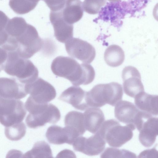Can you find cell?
Segmentation results:
<instances>
[{
	"label": "cell",
	"instance_id": "1",
	"mask_svg": "<svg viewBox=\"0 0 158 158\" xmlns=\"http://www.w3.org/2000/svg\"><path fill=\"white\" fill-rule=\"evenodd\" d=\"M51 69L58 77L69 80L74 85H87L91 83L95 76L93 67L88 64H80L71 57L60 56L52 61Z\"/></svg>",
	"mask_w": 158,
	"mask_h": 158
},
{
	"label": "cell",
	"instance_id": "2",
	"mask_svg": "<svg viewBox=\"0 0 158 158\" xmlns=\"http://www.w3.org/2000/svg\"><path fill=\"white\" fill-rule=\"evenodd\" d=\"M122 86L115 82L99 84L85 93V100L89 107H100L107 104L115 106L122 99Z\"/></svg>",
	"mask_w": 158,
	"mask_h": 158
},
{
	"label": "cell",
	"instance_id": "3",
	"mask_svg": "<svg viewBox=\"0 0 158 158\" xmlns=\"http://www.w3.org/2000/svg\"><path fill=\"white\" fill-rule=\"evenodd\" d=\"M3 70L25 85L33 82L38 78L37 68L30 60L19 56L16 51L7 52Z\"/></svg>",
	"mask_w": 158,
	"mask_h": 158
},
{
	"label": "cell",
	"instance_id": "4",
	"mask_svg": "<svg viewBox=\"0 0 158 158\" xmlns=\"http://www.w3.org/2000/svg\"><path fill=\"white\" fill-rule=\"evenodd\" d=\"M135 128L133 125L123 126L117 120L110 119L104 121L97 132L110 146L119 148L131 139Z\"/></svg>",
	"mask_w": 158,
	"mask_h": 158
},
{
	"label": "cell",
	"instance_id": "5",
	"mask_svg": "<svg viewBox=\"0 0 158 158\" xmlns=\"http://www.w3.org/2000/svg\"><path fill=\"white\" fill-rule=\"evenodd\" d=\"M28 111L29 114L26 119V123L31 128L43 126L47 123L54 124L60 118V110L51 103L35 104Z\"/></svg>",
	"mask_w": 158,
	"mask_h": 158
},
{
	"label": "cell",
	"instance_id": "6",
	"mask_svg": "<svg viewBox=\"0 0 158 158\" xmlns=\"http://www.w3.org/2000/svg\"><path fill=\"white\" fill-rule=\"evenodd\" d=\"M14 39L17 46L16 51L19 56L25 59L31 58L39 52L43 44L35 28L29 24L21 35Z\"/></svg>",
	"mask_w": 158,
	"mask_h": 158
},
{
	"label": "cell",
	"instance_id": "7",
	"mask_svg": "<svg viewBox=\"0 0 158 158\" xmlns=\"http://www.w3.org/2000/svg\"><path fill=\"white\" fill-rule=\"evenodd\" d=\"M139 131V139L144 147L149 148L155 143L158 135V118L140 110L135 122Z\"/></svg>",
	"mask_w": 158,
	"mask_h": 158
},
{
	"label": "cell",
	"instance_id": "8",
	"mask_svg": "<svg viewBox=\"0 0 158 158\" xmlns=\"http://www.w3.org/2000/svg\"><path fill=\"white\" fill-rule=\"evenodd\" d=\"M26 113L21 101L0 96V123L5 127L22 122Z\"/></svg>",
	"mask_w": 158,
	"mask_h": 158
},
{
	"label": "cell",
	"instance_id": "9",
	"mask_svg": "<svg viewBox=\"0 0 158 158\" xmlns=\"http://www.w3.org/2000/svg\"><path fill=\"white\" fill-rule=\"evenodd\" d=\"M65 47L70 56L84 63H90L95 57L94 47L88 42L78 38L69 39L65 43Z\"/></svg>",
	"mask_w": 158,
	"mask_h": 158
},
{
	"label": "cell",
	"instance_id": "10",
	"mask_svg": "<svg viewBox=\"0 0 158 158\" xmlns=\"http://www.w3.org/2000/svg\"><path fill=\"white\" fill-rule=\"evenodd\" d=\"M25 89L31 98L39 104L48 103L54 99L56 96L54 87L40 77L30 84L26 85Z\"/></svg>",
	"mask_w": 158,
	"mask_h": 158
},
{
	"label": "cell",
	"instance_id": "11",
	"mask_svg": "<svg viewBox=\"0 0 158 158\" xmlns=\"http://www.w3.org/2000/svg\"><path fill=\"white\" fill-rule=\"evenodd\" d=\"M106 142L101 135L97 132L86 138L80 136L72 144L74 150L89 156L98 155L104 150Z\"/></svg>",
	"mask_w": 158,
	"mask_h": 158
},
{
	"label": "cell",
	"instance_id": "12",
	"mask_svg": "<svg viewBox=\"0 0 158 158\" xmlns=\"http://www.w3.org/2000/svg\"><path fill=\"white\" fill-rule=\"evenodd\" d=\"M123 86L125 93L135 98L139 93L144 91L141 77L138 69L131 66L125 67L122 72Z\"/></svg>",
	"mask_w": 158,
	"mask_h": 158
},
{
	"label": "cell",
	"instance_id": "13",
	"mask_svg": "<svg viewBox=\"0 0 158 158\" xmlns=\"http://www.w3.org/2000/svg\"><path fill=\"white\" fill-rule=\"evenodd\" d=\"M80 136L77 131L69 127H62L57 125L49 127L46 133L48 142L57 145L67 143L72 145L75 139Z\"/></svg>",
	"mask_w": 158,
	"mask_h": 158
},
{
	"label": "cell",
	"instance_id": "14",
	"mask_svg": "<svg viewBox=\"0 0 158 158\" xmlns=\"http://www.w3.org/2000/svg\"><path fill=\"white\" fill-rule=\"evenodd\" d=\"M49 18L53 27L54 35L59 42L65 43L73 36V25L64 19L61 10L50 12Z\"/></svg>",
	"mask_w": 158,
	"mask_h": 158
},
{
	"label": "cell",
	"instance_id": "15",
	"mask_svg": "<svg viewBox=\"0 0 158 158\" xmlns=\"http://www.w3.org/2000/svg\"><path fill=\"white\" fill-rule=\"evenodd\" d=\"M25 85L14 77L0 78V96L9 99L23 98L28 94Z\"/></svg>",
	"mask_w": 158,
	"mask_h": 158
},
{
	"label": "cell",
	"instance_id": "16",
	"mask_svg": "<svg viewBox=\"0 0 158 158\" xmlns=\"http://www.w3.org/2000/svg\"><path fill=\"white\" fill-rule=\"evenodd\" d=\"M85 92L78 86H72L64 91L59 99L69 103L75 109L85 110L89 106L85 100Z\"/></svg>",
	"mask_w": 158,
	"mask_h": 158
},
{
	"label": "cell",
	"instance_id": "17",
	"mask_svg": "<svg viewBox=\"0 0 158 158\" xmlns=\"http://www.w3.org/2000/svg\"><path fill=\"white\" fill-rule=\"evenodd\" d=\"M115 106V117L120 122L135 126V122L140 110L133 103L127 101L121 100Z\"/></svg>",
	"mask_w": 158,
	"mask_h": 158
},
{
	"label": "cell",
	"instance_id": "18",
	"mask_svg": "<svg viewBox=\"0 0 158 158\" xmlns=\"http://www.w3.org/2000/svg\"><path fill=\"white\" fill-rule=\"evenodd\" d=\"M83 113L86 130L93 134H95L105 120L102 111L97 107H89Z\"/></svg>",
	"mask_w": 158,
	"mask_h": 158
},
{
	"label": "cell",
	"instance_id": "19",
	"mask_svg": "<svg viewBox=\"0 0 158 158\" xmlns=\"http://www.w3.org/2000/svg\"><path fill=\"white\" fill-rule=\"evenodd\" d=\"M61 12L64 20L73 24L79 21L83 16L82 3L80 0H66Z\"/></svg>",
	"mask_w": 158,
	"mask_h": 158
},
{
	"label": "cell",
	"instance_id": "20",
	"mask_svg": "<svg viewBox=\"0 0 158 158\" xmlns=\"http://www.w3.org/2000/svg\"><path fill=\"white\" fill-rule=\"evenodd\" d=\"M135 98V103L140 110L152 115H158V95H151L144 91L138 94Z\"/></svg>",
	"mask_w": 158,
	"mask_h": 158
},
{
	"label": "cell",
	"instance_id": "21",
	"mask_svg": "<svg viewBox=\"0 0 158 158\" xmlns=\"http://www.w3.org/2000/svg\"><path fill=\"white\" fill-rule=\"evenodd\" d=\"M125 59L124 52L119 46L111 45L106 50L104 54V59L109 66L115 67L122 64Z\"/></svg>",
	"mask_w": 158,
	"mask_h": 158
},
{
	"label": "cell",
	"instance_id": "22",
	"mask_svg": "<svg viewBox=\"0 0 158 158\" xmlns=\"http://www.w3.org/2000/svg\"><path fill=\"white\" fill-rule=\"evenodd\" d=\"M64 121L65 126L75 130L80 135H83L85 132L83 113L75 111L69 112L65 115Z\"/></svg>",
	"mask_w": 158,
	"mask_h": 158
},
{
	"label": "cell",
	"instance_id": "23",
	"mask_svg": "<svg viewBox=\"0 0 158 158\" xmlns=\"http://www.w3.org/2000/svg\"><path fill=\"white\" fill-rule=\"evenodd\" d=\"M23 156V157H53L50 145L44 141L35 143L32 149L26 152Z\"/></svg>",
	"mask_w": 158,
	"mask_h": 158
},
{
	"label": "cell",
	"instance_id": "24",
	"mask_svg": "<svg viewBox=\"0 0 158 158\" xmlns=\"http://www.w3.org/2000/svg\"><path fill=\"white\" fill-rule=\"evenodd\" d=\"M26 127L23 122L16 123L5 128V134L9 139L18 141L21 139L25 135Z\"/></svg>",
	"mask_w": 158,
	"mask_h": 158
},
{
	"label": "cell",
	"instance_id": "25",
	"mask_svg": "<svg viewBox=\"0 0 158 158\" xmlns=\"http://www.w3.org/2000/svg\"><path fill=\"white\" fill-rule=\"evenodd\" d=\"M102 158H136V155L129 151L115 148H107L101 155Z\"/></svg>",
	"mask_w": 158,
	"mask_h": 158
},
{
	"label": "cell",
	"instance_id": "26",
	"mask_svg": "<svg viewBox=\"0 0 158 158\" xmlns=\"http://www.w3.org/2000/svg\"><path fill=\"white\" fill-rule=\"evenodd\" d=\"M106 2V0H85L82 3L83 8L87 13L94 15L99 12Z\"/></svg>",
	"mask_w": 158,
	"mask_h": 158
},
{
	"label": "cell",
	"instance_id": "27",
	"mask_svg": "<svg viewBox=\"0 0 158 158\" xmlns=\"http://www.w3.org/2000/svg\"><path fill=\"white\" fill-rule=\"evenodd\" d=\"M52 11L61 10L64 8L66 0H43Z\"/></svg>",
	"mask_w": 158,
	"mask_h": 158
},
{
	"label": "cell",
	"instance_id": "28",
	"mask_svg": "<svg viewBox=\"0 0 158 158\" xmlns=\"http://www.w3.org/2000/svg\"><path fill=\"white\" fill-rule=\"evenodd\" d=\"M158 152L155 148L144 150L141 152L138 157H154L157 158Z\"/></svg>",
	"mask_w": 158,
	"mask_h": 158
},
{
	"label": "cell",
	"instance_id": "29",
	"mask_svg": "<svg viewBox=\"0 0 158 158\" xmlns=\"http://www.w3.org/2000/svg\"><path fill=\"white\" fill-rule=\"evenodd\" d=\"M7 57V52L0 47V68L3 69Z\"/></svg>",
	"mask_w": 158,
	"mask_h": 158
},
{
	"label": "cell",
	"instance_id": "30",
	"mask_svg": "<svg viewBox=\"0 0 158 158\" xmlns=\"http://www.w3.org/2000/svg\"><path fill=\"white\" fill-rule=\"evenodd\" d=\"M109 1L111 2H115L120 1L121 0H108Z\"/></svg>",
	"mask_w": 158,
	"mask_h": 158
},
{
	"label": "cell",
	"instance_id": "31",
	"mask_svg": "<svg viewBox=\"0 0 158 158\" xmlns=\"http://www.w3.org/2000/svg\"><path fill=\"white\" fill-rule=\"evenodd\" d=\"M3 70L2 69L0 68V72L2 70Z\"/></svg>",
	"mask_w": 158,
	"mask_h": 158
}]
</instances>
